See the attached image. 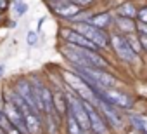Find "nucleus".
I'll return each instance as SVG.
<instances>
[{
    "label": "nucleus",
    "instance_id": "obj_1",
    "mask_svg": "<svg viewBox=\"0 0 147 134\" xmlns=\"http://www.w3.org/2000/svg\"><path fill=\"white\" fill-rule=\"evenodd\" d=\"M76 70L82 75H85L87 80H90V82H94V84H97L100 87L114 85V79L111 77V73H106V72L95 68V66H76Z\"/></svg>",
    "mask_w": 147,
    "mask_h": 134
},
{
    "label": "nucleus",
    "instance_id": "obj_2",
    "mask_svg": "<svg viewBox=\"0 0 147 134\" xmlns=\"http://www.w3.org/2000/svg\"><path fill=\"white\" fill-rule=\"evenodd\" d=\"M66 99H67V110L73 113V117L78 120L82 131H83V132L90 131V120H88L87 110H85V106H83V101H80V99L75 98V96H69V94H67Z\"/></svg>",
    "mask_w": 147,
    "mask_h": 134
},
{
    "label": "nucleus",
    "instance_id": "obj_3",
    "mask_svg": "<svg viewBox=\"0 0 147 134\" xmlns=\"http://www.w3.org/2000/svg\"><path fill=\"white\" fill-rule=\"evenodd\" d=\"M75 28H76L78 33H82V35L87 37L90 42H94L97 47H106V45H107V38L104 37V33H102L97 26H94V25H90V23H78Z\"/></svg>",
    "mask_w": 147,
    "mask_h": 134
},
{
    "label": "nucleus",
    "instance_id": "obj_4",
    "mask_svg": "<svg viewBox=\"0 0 147 134\" xmlns=\"http://www.w3.org/2000/svg\"><path fill=\"white\" fill-rule=\"evenodd\" d=\"M4 113H5V117L9 118V122H11L18 131H21L23 134H30V131H28V127H26V122H24L23 113L19 111V108H18L12 101H7V105H5V108H4Z\"/></svg>",
    "mask_w": 147,
    "mask_h": 134
},
{
    "label": "nucleus",
    "instance_id": "obj_5",
    "mask_svg": "<svg viewBox=\"0 0 147 134\" xmlns=\"http://www.w3.org/2000/svg\"><path fill=\"white\" fill-rule=\"evenodd\" d=\"M97 105L100 106L102 113H104V115H106V118L109 120L111 127H114V129H123L125 120H123V117L118 113V110L114 108V105H111V103H109V101H106V99H99V101H97Z\"/></svg>",
    "mask_w": 147,
    "mask_h": 134
},
{
    "label": "nucleus",
    "instance_id": "obj_6",
    "mask_svg": "<svg viewBox=\"0 0 147 134\" xmlns=\"http://www.w3.org/2000/svg\"><path fill=\"white\" fill-rule=\"evenodd\" d=\"M18 94L36 111V113H40L42 111V106L38 105V99H36V94H35V89L26 82V80H21V82H18Z\"/></svg>",
    "mask_w": 147,
    "mask_h": 134
},
{
    "label": "nucleus",
    "instance_id": "obj_7",
    "mask_svg": "<svg viewBox=\"0 0 147 134\" xmlns=\"http://www.w3.org/2000/svg\"><path fill=\"white\" fill-rule=\"evenodd\" d=\"M111 44H113L114 51L118 52V56H119L121 59H125V61H135V52L131 51V47L128 45V42H126L123 37L114 35V37L111 38Z\"/></svg>",
    "mask_w": 147,
    "mask_h": 134
},
{
    "label": "nucleus",
    "instance_id": "obj_8",
    "mask_svg": "<svg viewBox=\"0 0 147 134\" xmlns=\"http://www.w3.org/2000/svg\"><path fill=\"white\" fill-rule=\"evenodd\" d=\"M83 106H85L87 115H88V120H90V129H94L97 134H104V132H106V125H104L100 115L97 113V110L94 108V105L83 99Z\"/></svg>",
    "mask_w": 147,
    "mask_h": 134
},
{
    "label": "nucleus",
    "instance_id": "obj_9",
    "mask_svg": "<svg viewBox=\"0 0 147 134\" xmlns=\"http://www.w3.org/2000/svg\"><path fill=\"white\" fill-rule=\"evenodd\" d=\"M62 37H64L67 42L75 44V45H80V47H85V49H90V51H95V49H97V45H95L94 42H90L87 37H83V35L78 33V31L64 30V31H62Z\"/></svg>",
    "mask_w": 147,
    "mask_h": 134
},
{
    "label": "nucleus",
    "instance_id": "obj_10",
    "mask_svg": "<svg viewBox=\"0 0 147 134\" xmlns=\"http://www.w3.org/2000/svg\"><path fill=\"white\" fill-rule=\"evenodd\" d=\"M24 122H26L30 134H42V124H40V118L35 111H30L28 115H24Z\"/></svg>",
    "mask_w": 147,
    "mask_h": 134
},
{
    "label": "nucleus",
    "instance_id": "obj_11",
    "mask_svg": "<svg viewBox=\"0 0 147 134\" xmlns=\"http://www.w3.org/2000/svg\"><path fill=\"white\" fill-rule=\"evenodd\" d=\"M54 9L61 16H75V14H78V5H69L67 2H55Z\"/></svg>",
    "mask_w": 147,
    "mask_h": 134
},
{
    "label": "nucleus",
    "instance_id": "obj_12",
    "mask_svg": "<svg viewBox=\"0 0 147 134\" xmlns=\"http://www.w3.org/2000/svg\"><path fill=\"white\" fill-rule=\"evenodd\" d=\"M130 122L137 131L147 134V115H130Z\"/></svg>",
    "mask_w": 147,
    "mask_h": 134
},
{
    "label": "nucleus",
    "instance_id": "obj_13",
    "mask_svg": "<svg viewBox=\"0 0 147 134\" xmlns=\"http://www.w3.org/2000/svg\"><path fill=\"white\" fill-rule=\"evenodd\" d=\"M66 124H67V132H69V134H82V132H83L82 127H80V124H78V120L73 117V113H71L69 110H67Z\"/></svg>",
    "mask_w": 147,
    "mask_h": 134
},
{
    "label": "nucleus",
    "instance_id": "obj_14",
    "mask_svg": "<svg viewBox=\"0 0 147 134\" xmlns=\"http://www.w3.org/2000/svg\"><path fill=\"white\" fill-rule=\"evenodd\" d=\"M125 40L128 42V45L131 47V51H133V52H140V51H142V44H140V38H137L135 35H128Z\"/></svg>",
    "mask_w": 147,
    "mask_h": 134
},
{
    "label": "nucleus",
    "instance_id": "obj_15",
    "mask_svg": "<svg viewBox=\"0 0 147 134\" xmlns=\"http://www.w3.org/2000/svg\"><path fill=\"white\" fill-rule=\"evenodd\" d=\"M119 14L121 16H125V18H133L135 14H137V11H135V7L131 5V4H123L121 7H119Z\"/></svg>",
    "mask_w": 147,
    "mask_h": 134
},
{
    "label": "nucleus",
    "instance_id": "obj_16",
    "mask_svg": "<svg viewBox=\"0 0 147 134\" xmlns=\"http://www.w3.org/2000/svg\"><path fill=\"white\" fill-rule=\"evenodd\" d=\"M90 21H92V25H94V26L100 28V26H106V25L109 23V16H107V14H100V16H95V18H92Z\"/></svg>",
    "mask_w": 147,
    "mask_h": 134
},
{
    "label": "nucleus",
    "instance_id": "obj_17",
    "mask_svg": "<svg viewBox=\"0 0 147 134\" xmlns=\"http://www.w3.org/2000/svg\"><path fill=\"white\" fill-rule=\"evenodd\" d=\"M118 25L121 30H126V31H133L135 30V25L130 21V18H118Z\"/></svg>",
    "mask_w": 147,
    "mask_h": 134
},
{
    "label": "nucleus",
    "instance_id": "obj_18",
    "mask_svg": "<svg viewBox=\"0 0 147 134\" xmlns=\"http://www.w3.org/2000/svg\"><path fill=\"white\" fill-rule=\"evenodd\" d=\"M57 103V108H59V113H62L66 108H67V101H64V98L61 94H55L54 96V105Z\"/></svg>",
    "mask_w": 147,
    "mask_h": 134
},
{
    "label": "nucleus",
    "instance_id": "obj_19",
    "mask_svg": "<svg viewBox=\"0 0 147 134\" xmlns=\"http://www.w3.org/2000/svg\"><path fill=\"white\" fill-rule=\"evenodd\" d=\"M14 7H16V11H18V14L21 16V14H24L26 11H28V4H24L23 0H16L14 2Z\"/></svg>",
    "mask_w": 147,
    "mask_h": 134
},
{
    "label": "nucleus",
    "instance_id": "obj_20",
    "mask_svg": "<svg viewBox=\"0 0 147 134\" xmlns=\"http://www.w3.org/2000/svg\"><path fill=\"white\" fill-rule=\"evenodd\" d=\"M26 40H28V44H30V45H35V44H36V40H38V37H36V33H35V31H30V33H28V37H26Z\"/></svg>",
    "mask_w": 147,
    "mask_h": 134
},
{
    "label": "nucleus",
    "instance_id": "obj_21",
    "mask_svg": "<svg viewBox=\"0 0 147 134\" xmlns=\"http://www.w3.org/2000/svg\"><path fill=\"white\" fill-rule=\"evenodd\" d=\"M137 28L140 30V33H142V35H147V23H142V21H138Z\"/></svg>",
    "mask_w": 147,
    "mask_h": 134
},
{
    "label": "nucleus",
    "instance_id": "obj_22",
    "mask_svg": "<svg viewBox=\"0 0 147 134\" xmlns=\"http://www.w3.org/2000/svg\"><path fill=\"white\" fill-rule=\"evenodd\" d=\"M138 18H140V21H142V23H147V7H145V9H142V11L138 12Z\"/></svg>",
    "mask_w": 147,
    "mask_h": 134
},
{
    "label": "nucleus",
    "instance_id": "obj_23",
    "mask_svg": "<svg viewBox=\"0 0 147 134\" xmlns=\"http://www.w3.org/2000/svg\"><path fill=\"white\" fill-rule=\"evenodd\" d=\"M140 44H142V47L147 51V35H140Z\"/></svg>",
    "mask_w": 147,
    "mask_h": 134
},
{
    "label": "nucleus",
    "instance_id": "obj_24",
    "mask_svg": "<svg viewBox=\"0 0 147 134\" xmlns=\"http://www.w3.org/2000/svg\"><path fill=\"white\" fill-rule=\"evenodd\" d=\"M75 4H78V5H87V4H90L92 0H73Z\"/></svg>",
    "mask_w": 147,
    "mask_h": 134
},
{
    "label": "nucleus",
    "instance_id": "obj_25",
    "mask_svg": "<svg viewBox=\"0 0 147 134\" xmlns=\"http://www.w3.org/2000/svg\"><path fill=\"white\" fill-rule=\"evenodd\" d=\"M7 7V0H0V11H4Z\"/></svg>",
    "mask_w": 147,
    "mask_h": 134
},
{
    "label": "nucleus",
    "instance_id": "obj_26",
    "mask_svg": "<svg viewBox=\"0 0 147 134\" xmlns=\"http://www.w3.org/2000/svg\"><path fill=\"white\" fill-rule=\"evenodd\" d=\"M4 75V66H0V77Z\"/></svg>",
    "mask_w": 147,
    "mask_h": 134
},
{
    "label": "nucleus",
    "instance_id": "obj_27",
    "mask_svg": "<svg viewBox=\"0 0 147 134\" xmlns=\"http://www.w3.org/2000/svg\"><path fill=\"white\" fill-rule=\"evenodd\" d=\"M0 134H5V131H4V129H2V127H0Z\"/></svg>",
    "mask_w": 147,
    "mask_h": 134
}]
</instances>
